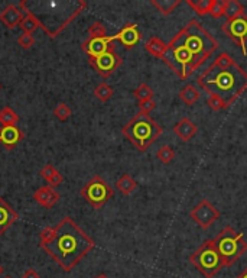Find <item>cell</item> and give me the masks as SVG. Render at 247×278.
I'll list each match as a JSON object with an SVG mask.
<instances>
[{
	"label": "cell",
	"instance_id": "cell-1",
	"mask_svg": "<svg viewBox=\"0 0 247 278\" xmlns=\"http://www.w3.org/2000/svg\"><path fill=\"white\" fill-rule=\"evenodd\" d=\"M218 47L217 39L197 19H191L169 41L162 61L172 70L173 74L181 80H186L210 58L212 52L218 50Z\"/></svg>",
	"mask_w": 247,
	"mask_h": 278
},
{
	"label": "cell",
	"instance_id": "cell-2",
	"mask_svg": "<svg viewBox=\"0 0 247 278\" xmlns=\"http://www.w3.org/2000/svg\"><path fill=\"white\" fill-rule=\"evenodd\" d=\"M39 246L61 266L70 272L80 264L96 243L71 217H64L57 226H48L39 233Z\"/></svg>",
	"mask_w": 247,
	"mask_h": 278
},
{
	"label": "cell",
	"instance_id": "cell-3",
	"mask_svg": "<svg viewBox=\"0 0 247 278\" xmlns=\"http://www.w3.org/2000/svg\"><path fill=\"white\" fill-rule=\"evenodd\" d=\"M18 6L24 12L32 13L41 28L50 38H55L62 31L70 25L75 18L87 8V2L75 0V2H26L22 0Z\"/></svg>",
	"mask_w": 247,
	"mask_h": 278
},
{
	"label": "cell",
	"instance_id": "cell-4",
	"mask_svg": "<svg viewBox=\"0 0 247 278\" xmlns=\"http://www.w3.org/2000/svg\"><path fill=\"white\" fill-rule=\"evenodd\" d=\"M197 84L208 94H217L231 106L247 90V71L238 64L230 68L210 65L198 76Z\"/></svg>",
	"mask_w": 247,
	"mask_h": 278
},
{
	"label": "cell",
	"instance_id": "cell-5",
	"mask_svg": "<svg viewBox=\"0 0 247 278\" xmlns=\"http://www.w3.org/2000/svg\"><path fill=\"white\" fill-rule=\"evenodd\" d=\"M163 127L155 122L149 114L136 113L123 127H122V133L123 136L137 151L145 152L148 151V148L155 144V141L162 135Z\"/></svg>",
	"mask_w": 247,
	"mask_h": 278
},
{
	"label": "cell",
	"instance_id": "cell-6",
	"mask_svg": "<svg viewBox=\"0 0 247 278\" xmlns=\"http://www.w3.org/2000/svg\"><path fill=\"white\" fill-rule=\"evenodd\" d=\"M215 248L221 256L224 266H230L241 258V255L247 252V243L244 235L231 226H225L215 236Z\"/></svg>",
	"mask_w": 247,
	"mask_h": 278
},
{
	"label": "cell",
	"instance_id": "cell-7",
	"mask_svg": "<svg viewBox=\"0 0 247 278\" xmlns=\"http://www.w3.org/2000/svg\"><path fill=\"white\" fill-rule=\"evenodd\" d=\"M189 261L205 278L215 277L224 268V262L215 248L214 239H207L201 243V246L189 256Z\"/></svg>",
	"mask_w": 247,
	"mask_h": 278
},
{
	"label": "cell",
	"instance_id": "cell-8",
	"mask_svg": "<svg viewBox=\"0 0 247 278\" xmlns=\"http://www.w3.org/2000/svg\"><path fill=\"white\" fill-rule=\"evenodd\" d=\"M81 196L88 204L99 210L114 196V191L106 180H103L100 176H94L81 189Z\"/></svg>",
	"mask_w": 247,
	"mask_h": 278
},
{
	"label": "cell",
	"instance_id": "cell-9",
	"mask_svg": "<svg viewBox=\"0 0 247 278\" xmlns=\"http://www.w3.org/2000/svg\"><path fill=\"white\" fill-rule=\"evenodd\" d=\"M90 65L96 70V73L100 74L103 78L110 77L117 68H120V65L123 64L122 57L116 52L114 48L107 51L106 54L96 57V58H88Z\"/></svg>",
	"mask_w": 247,
	"mask_h": 278
},
{
	"label": "cell",
	"instance_id": "cell-10",
	"mask_svg": "<svg viewBox=\"0 0 247 278\" xmlns=\"http://www.w3.org/2000/svg\"><path fill=\"white\" fill-rule=\"evenodd\" d=\"M189 217H191L201 229H208L214 222L218 220L220 212H218V209H217L215 206H212V203H211L210 200L202 199L195 207L191 209Z\"/></svg>",
	"mask_w": 247,
	"mask_h": 278
},
{
	"label": "cell",
	"instance_id": "cell-11",
	"mask_svg": "<svg viewBox=\"0 0 247 278\" xmlns=\"http://www.w3.org/2000/svg\"><path fill=\"white\" fill-rule=\"evenodd\" d=\"M221 31L224 32V35H227L234 44H237L241 48L243 55H247V16L225 21V24H222Z\"/></svg>",
	"mask_w": 247,
	"mask_h": 278
},
{
	"label": "cell",
	"instance_id": "cell-12",
	"mask_svg": "<svg viewBox=\"0 0 247 278\" xmlns=\"http://www.w3.org/2000/svg\"><path fill=\"white\" fill-rule=\"evenodd\" d=\"M114 41H116L114 35L104 37V38H87L81 44V50L84 51L90 58H96V57L106 54L111 48H114V45H113Z\"/></svg>",
	"mask_w": 247,
	"mask_h": 278
},
{
	"label": "cell",
	"instance_id": "cell-13",
	"mask_svg": "<svg viewBox=\"0 0 247 278\" xmlns=\"http://www.w3.org/2000/svg\"><path fill=\"white\" fill-rule=\"evenodd\" d=\"M114 39L119 41L124 48L132 50L133 47H136L137 44L140 42L142 35H140V32H139V28H137L136 24H127V25L123 26V28L114 35Z\"/></svg>",
	"mask_w": 247,
	"mask_h": 278
},
{
	"label": "cell",
	"instance_id": "cell-14",
	"mask_svg": "<svg viewBox=\"0 0 247 278\" xmlns=\"http://www.w3.org/2000/svg\"><path fill=\"white\" fill-rule=\"evenodd\" d=\"M24 18V11L18 5H8L0 12V22L9 29H15L16 26L21 25Z\"/></svg>",
	"mask_w": 247,
	"mask_h": 278
},
{
	"label": "cell",
	"instance_id": "cell-15",
	"mask_svg": "<svg viewBox=\"0 0 247 278\" xmlns=\"http://www.w3.org/2000/svg\"><path fill=\"white\" fill-rule=\"evenodd\" d=\"M60 197H61V194L51 186H44L34 193V200L45 209L54 207L57 203L60 202Z\"/></svg>",
	"mask_w": 247,
	"mask_h": 278
},
{
	"label": "cell",
	"instance_id": "cell-16",
	"mask_svg": "<svg viewBox=\"0 0 247 278\" xmlns=\"http://www.w3.org/2000/svg\"><path fill=\"white\" fill-rule=\"evenodd\" d=\"M24 139V133L18 126L0 127V144L6 150H13Z\"/></svg>",
	"mask_w": 247,
	"mask_h": 278
},
{
	"label": "cell",
	"instance_id": "cell-17",
	"mask_svg": "<svg viewBox=\"0 0 247 278\" xmlns=\"http://www.w3.org/2000/svg\"><path fill=\"white\" fill-rule=\"evenodd\" d=\"M172 130L173 133L181 139L182 142H189L191 139L197 135L198 126L189 117H182L178 123H175Z\"/></svg>",
	"mask_w": 247,
	"mask_h": 278
},
{
	"label": "cell",
	"instance_id": "cell-18",
	"mask_svg": "<svg viewBox=\"0 0 247 278\" xmlns=\"http://www.w3.org/2000/svg\"><path fill=\"white\" fill-rule=\"evenodd\" d=\"M18 219L19 216L11 207V204H8L3 197H0V236L11 228Z\"/></svg>",
	"mask_w": 247,
	"mask_h": 278
},
{
	"label": "cell",
	"instance_id": "cell-19",
	"mask_svg": "<svg viewBox=\"0 0 247 278\" xmlns=\"http://www.w3.org/2000/svg\"><path fill=\"white\" fill-rule=\"evenodd\" d=\"M166 48L168 44H165L161 38L158 37H150V38L145 42V50L148 51L150 55H153L155 58H161L163 60L165 54H166Z\"/></svg>",
	"mask_w": 247,
	"mask_h": 278
},
{
	"label": "cell",
	"instance_id": "cell-20",
	"mask_svg": "<svg viewBox=\"0 0 247 278\" xmlns=\"http://www.w3.org/2000/svg\"><path fill=\"white\" fill-rule=\"evenodd\" d=\"M41 177L44 178L45 181H48L50 183L51 187H58V186H61L62 181H64V177H62V174L54 167V165L47 164L42 170H41Z\"/></svg>",
	"mask_w": 247,
	"mask_h": 278
},
{
	"label": "cell",
	"instance_id": "cell-21",
	"mask_svg": "<svg viewBox=\"0 0 247 278\" xmlns=\"http://www.w3.org/2000/svg\"><path fill=\"white\" fill-rule=\"evenodd\" d=\"M224 5H225V8H224V16L227 18V21L246 16L244 15V6L238 0H224Z\"/></svg>",
	"mask_w": 247,
	"mask_h": 278
},
{
	"label": "cell",
	"instance_id": "cell-22",
	"mask_svg": "<svg viewBox=\"0 0 247 278\" xmlns=\"http://www.w3.org/2000/svg\"><path fill=\"white\" fill-rule=\"evenodd\" d=\"M201 97V91L197 89L195 84H186L184 89L179 91V99L185 103L186 106H194Z\"/></svg>",
	"mask_w": 247,
	"mask_h": 278
},
{
	"label": "cell",
	"instance_id": "cell-23",
	"mask_svg": "<svg viewBox=\"0 0 247 278\" xmlns=\"http://www.w3.org/2000/svg\"><path fill=\"white\" fill-rule=\"evenodd\" d=\"M116 189L119 190L123 196H130L137 189V181L129 174H123L116 181Z\"/></svg>",
	"mask_w": 247,
	"mask_h": 278
},
{
	"label": "cell",
	"instance_id": "cell-24",
	"mask_svg": "<svg viewBox=\"0 0 247 278\" xmlns=\"http://www.w3.org/2000/svg\"><path fill=\"white\" fill-rule=\"evenodd\" d=\"M150 3L155 9L161 12V15L169 16L181 5V0H152Z\"/></svg>",
	"mask_w": 247,
	"mask_h": 278
},
{
	"label": "cell",
	"instance_id": "cell-25",
	"mask_svg": "<svg viewBox=\"0 0 247 278\" xmlns=\"http://www.w3.org/2000/svg\"><path fill=\"white\" fill-rule=\"evenodd\" d=\"M18 122H19V116L12 107L6 106L0 110V123L3 126H16Z\"/></svg>",
	"mask_w": 247,
	"mask_h": 278
},
{
	"label": "cell",
	"instance_id": "cell-26",
	"mask_svg": "<svg viewBox=\"0 0 247 278\" xmlns=\"http://www.w3.org/2000/svg\"><path fill=\"white\" fill-rule=\"evenodd\" d=\"M26 16L24 18V21L21 22V28H22V31H24V34H29V35H32L37 29L41 28L39 25V21H38L37 18L32 15V13L25 12Z\"/></svg>",
	"mask_w": 247,
	"mask_h": 278
},
{
	"label": "cell",
	"instance_id": "cell-27",
	"mask_svg": "<svg viewBox=\"0 0 247 278\" xmlns=\"http://www.w3.org/2000/svg\"><path fill=\"white\" fill-rule=\"evenodd\" d=\"M186 5L194 9V12L199 16H205L210 13L211 0H186Z\"/></svg>",
	"mask_w": 247,
	"mask_h": 278
},
{
	"label": "cell",
	"instance_id": "cell-28",
	"mask_svg": "<svg viewBox=\"0 0 247 278\" xmlns=\"http://www.w3.org/2000/svg\"><path fill=\"white\" fill-rule=\"evenodd\" d=\"M113 94H114V90H113V87H110L107 83H100L99 86L94 89V96H96V99H99V100L103 101V103L110 100L111 97H113Z\"/></svg>",
	"mask_w": 247,
	"mask_h": 278
},
{
	"label": "cell",
	"instance_id": "cell-29",
	"mask_svg": "<svg viewBox=\"0 0 247 278\" xmlns=\"http://www.w3.org/2000/svg\"><path fill=\"white\" fill-rule=\"evenodd\" d=\"M133 94H135V97L139 100V103H142V101L153 99V94H155V93H153V90L150 89L149 84H146V83H140L136 89H135Z\"/></svg>",
	"mask_w": 247,
	"mask_h": 278
},
{
	"label": "cell",
	"instance_id": "cell-30",
	"mask_svg": "<svg viewBox=\"0 0 247 278\" xmlns=\"http://www.w3.org/2000/svg\"><path fill=\"white\" fill-rule=\"evenodd\" d=\"M211 65H214V67H217V68H230V67L237 65V63H235V60L230 54L221 52V54L217 55V58L214 60V63L211 64Z\"/></svg>",
	"mask_w": 247,
	"mask_h": 278
},
{
	"label": "cell",
	"instance_id": "cell-31",
	"mask_svg": "<svg viewBox=\"0 0 247 278\" xmlns=\"http://www.w3.org/2000/svg\"><path fill=\"white\" fill-rule=\"evenodd\" d=\"M156 158L161 161L162 164H171L175 158V151L172 147L169 145H162L161 148L156 152Z\"/></svg>",
	"mask_w": 247,
	"mask_h": 278
},
{
	"label": "cell",
	"instance_id": "cell-32",
	"mask_svg": "<svg viewBox=\"0 0 247 278\" xmlns=\"http://www.w3.org/2000/svg\"><path fill=\"white\" fill-rule=\"evenodd\" d=\"M207 104H208V107H210L211 110H214V112H218L221 109L228 107V103L224 100V99H221L220 96H217V94H208Z\"/></svg>",
	"mask_w": 247,
	"mask_h": 278
},
{
	"label": "cell",
	"instance_id": "cell-33",
	"mask_svg": "<svg viewBox=\"0 0 247 278\" xmlns=\"http://www.w3.org/2000/svg\"><path fill=\"white\" fill-rule=\"evenodd\" d=\"M88 38H104L107 35V29L101 22H94L93 25L88 28Z\"/></svg>",
	"mask_w": 247,
	"mask_h": 278
},
{
	"label": "cell",
	"instance_id": "cell-34",
	"mask_svg": "<svg viewBox=\"0 0 247 278\" xmlns=\"http://www.w3.org/2000/svg\"><path fill=\"white\" fill-rule=\"evenodd\" d=\"M71 114H73V110L68 107V104H65V103H60L55 109H54V116L58 119V120H61V122H65V120H68L70 117H71Z\"/></svg>",
	"mask_w": 247,
	"mask_h": 278
},
{
	"label": "cell",
	"instance_id": "cell-35",
	"mask_svg": "<svg viewBox=\"0 0 247 278\" xmlns=\"http://www.w3.org/2000/svg\"><path fill=\"white\" fill-rule=\"evenodd\" d=\"M224 8H225L224 0H211V8L208 15H211L215 19H218V18L224 16Z\"/></svg>",
	"mask_w": 247,
	"mask_h": 278
},
{
	"label": "cell",
	"instance_id": "cell-36",
	"mask_svg": "<svg viewBox=\"0 0 247 278\" xmlns=\"http://www.w3.org/2000/svg\"><path fill=\"white\" fill-rule=\"evenodd\" d=\"M18 44H19V47H22L24 50H29V48L34 47L35 38H34L32 35H29V34H22V35L18 38Z\"/></svg>",
	"mask_w": 247,
	"mask_h": 278
},
{
	"label": "cell",
	"instance_id": "cell-37",
	"mask_svg": "<svg viewBox=\"0 0 247 278\" xmlns=\"http://www.w3.org/2000/svg\"><path fill=\"white\" fill-rule=\"evenodd\" d=\"M155 107H156V101L153 100V99L139 103V112L143 114H149Z\"/></svg>",
	"mask_w": 247,
	"mask_h": 278
},
{
	"label": "cell",
	"instance_id": "cell-38",
	"mask_svg": "<svg viewBox=\"0 0 247 278\" xmlns=\"http://www.w3.org/2000/svg\"><path fill=\"white\" fill-rule=\"evenodd\" d=\"M22 278H41V275L38 274L37 269H34V268H28L25 272H24Z\"/></svg>",
	"mask_w": 247,
	"mask_h": 278
},
{
	"label": "cell",
	"instance_id": "cell-39",
	"mask_svg": "<svg viewBox=\"0 0 247 278\" xmlns=\"http://www.w3.org/2000/svg\"><path fill=\"white\" fill-rule=\"evenodd\" d=\"M235 278H247V268L244 269V271H241V272H240V274H238Z\"/></svg>",
	"mask_w": 247,
	"mask_h": 278
},
{
	"label": "cell",
	"instance_id": "cell-40",
	"mask_svg": "<svg viewBox=\"0 0 247 278\" xmlns=\"http://www.w3.org/2000/svg\"><path fill=\"white\" fill-rule=\"evenodd\" d=\"M3 272H5V268H3V266L0 265V277L3 275Z\"/></svg>",
	"mask_w": 247,
	"mask_h": 278
},
{
	"label": "cell",
	"instance_id": "cell-41",
	"mask_svg": "<svg viewBox=\"0 0 247 278\" xmlns=\"http://www.w3.org/2000/svg\"><path fill=\"white\" fill-rule=\"evenodd\" d=\"M96 278H109V277H107L106 274H100V275H97V277H96Z\"/></svg>",
	"mask_w": 247,
	"mask_h": 278
},
{
	"label": "cell",
	"instance_id": "cell-42",
	"mask_svg": "<svg viewBox=\"0 0 247 278\" xmlns=\"http://www.w3.org/2000/svg\"><path fill=\"white\" fill-rule=\"evenodd\" d=\"M0 90H2V84H0Z\"/></svg>",
	"mask_w": 247,
	"mask_h": 278
},
{
	"label": "cell",
	"instance_id": "cell-43",
	"mask_svg": "<svg viewBox=\"0 0 247 278\" xmlns=\"http://www.w3.org/2000/svg\"><path fill=\"white\" fill-rule=\"evenodd\" d=\"M6 278H11V277H6Z\"/></svg>",
	"mask_w": 247,
	"mask_h": 278
}]
</instances>
